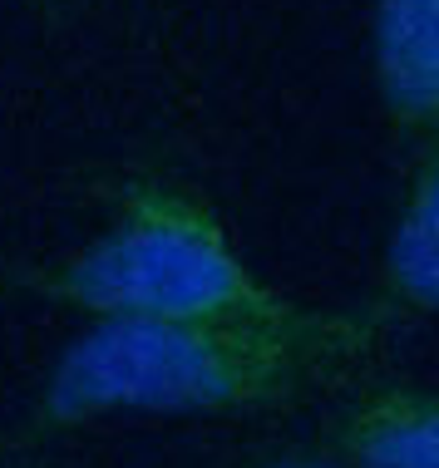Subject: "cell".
I'll list each match as a JSON object with an SVG mask.
<instances>
[{
	"instance_id": "obj_1",
	"label": "cell",
	"mask_w": 439,
	"mask_h": 468,
	"mask_svg": "<svg viewBox=\"0 0 439 468\" xmlns=\"http://www.w3.org/2000/svg\"><path fill=\"white\" fill-rule=\"evenodd\" d=\"M380 346L370 315L296 306L277 321H94L55 360L35 424L104 414H272L346 385Z\"/></svg>"
},
{
	"instance_id": "obj_2",
	"label": "cell",
	"mask_w": 439,
	"mask_h": 468,
	"mask_svg": "<svg viewBox=\"0 0 439 468\" xmlns=\"http://www.w3.org/2000/svg\"><path fill=\"white\" fill-rule=\"evenodd\" d=\"M30 286L90 321H277L301 306L252 271L198 187L158 173L114 187L104 232L30 276Z\"/></svg>"
},
{
	"instance_id": "obj_3",
	"label": "cell",
	"mask_w": 439,
	"mask_h": 468,
	"mask_svg": "<svg viewBox=\"0 0 439 468\" xmlns=\"http://www.w3.org/2000/svg\"><path fill=\"white\" fill-rule=\"evenodd\" d=\"M370 69L395 129L430 138L439 123V0H375Z\"/></svg>"
},
{
	"instance_id": "obj_4",
	"label": "cell",
	"mask_w": 439,
	"mask_h": 468,
	"mask_svg": "<svg viewBox=\"0 0 439 468\" xmlns=\"http://www.w3.org/2000/svg\"><path fill=\"white\" fill-rule=\"evenodd\" d=\"M341 468H439V404L424 385H380L331 424Z\"/></svg>"
},
{
	"instance_id": "obj_5",
	"label": "cell",
	"mask_w": 439,
	"mask_h": 468,
	"mask_svg": "<svg viewBox=\"0 0 439 468\" xmlns=\"http://www.w3.org/2000/svg\"><path fill=\"white\" fill-rule=\"evenodd\" d=\"M380 301L410 315H430L439 301V168L430 154L420 158L385 237Z\"/></svg>"
},
{
	"instance_id": "obj_6",
	"label": "cell",
	"mask_w": 439,
	"mask_h": 468,
	"mask_svg": "<svg viewBox=\"0 0 439 468\" xmlns=\"http://www.w3.org/2000/svg\"><path fill=\"white\" fill-rule=\"evenodd\" d=\"M262 468H341V463H336L331 453H286V459H272Z\"/></svg>"
}]
</instances>
